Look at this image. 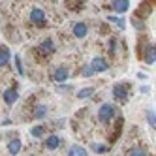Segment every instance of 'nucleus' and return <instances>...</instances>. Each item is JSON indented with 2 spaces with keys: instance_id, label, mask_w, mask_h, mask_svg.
<instances>
[{
  "instance_id": "obj_1",
  "label": "nucleus",
  "mask_w": 156,
  "mask_h": 156,
  "mask_svg": "<svg viewBox=\"0 0 156 156\" xmlns=\"http://www.w3.org/2000/svg\"><path fill=\"white\" fill-rule=\"evenodd\" d=\"M115 115H117V107L113 104H102L98 107V120L104 122V124H109Z\"/></svg>"
},
{
  "instance_id": "obj_2",
  "label": "nucleus",
  "mask_w": 156,
  "mask_h": 156,
  "mask_svg": "<svg viewBox=\"0 0 156 156\" xmlns=\"http://www.w3.org/2000/svg\"><path fill=\"white\" fill-rule=\"evenodd\" d=\"M88 64H90V68L94 70V73H104V72L109 70V62L104 57H94Z\"/></svg>"
},
{
  "instance_id": "obj_3",
  "label": "nucleus",
  "mask_w": 156,
  "mask_h": 156,
  "mask_svg": "<svg viewBox=\"0 0 156 156\" xmlns=\"http://www.w3.org/2000/svg\"><path fill=\"white\" fill-rule=\"evenodd\" d=\"M2 98H4V102H6L8 105H13L17 100H19V90H17V87L6 88V90L2 92Z\"/></svg>"
},
{
  "instance_id": "obj_4",
  "label": "nucleus",
  "mask_w": 156,
  "mask_h": 156,
  "mask_svg": "<svg viewBox=\"0 0 156 156\" xmlns=\"http://www.w3.org/2000/svg\"><path fill=\"white\" fill-rule=\"evenodd\" d=\"M45 21H47V17H45V12H43V9L34 8V9L30 12V23L41 27V25H45Z\"/></svg>"
},
{
  "instance_id": "obj_5",
  "label": "nucleus",
  "mask_w": 156,
  "mask_h": 156,
  "mask_svg": "<svg viewBox=\"0 0 156 156\" xmlns=\"http://www.w3.org/2000/svg\"><path fill=\"white\" fill-rule=\"evenodd\" d=\"M128 90H130V85L128 83H117L113 87V96L117 100H126L128 98Z\"/></svg>"
},
{
  "instance_id": "obj_6",
  "label": "nucleus",
  "mask_w": 156,
  "mask_h": 156,
  "mask_svg": "<svg viewBox=\"0 0 156 156\" xmlns=\"http://www.w3.org/2000/svg\"><path fill=\"white\" fill-rule=\"evenodd\" d=\"M38 51H40V55H43V57H49V55L55 53V41H53L51 38L43 40L40 45H38Z\"/></svg>"
},
{
  "instance_id": "obj_7",
  "label": "nucleus",
  "mask_w": 156,
  "mask_h": 156,
  "mask_svg": "<svg viewBox=\"0 0 156 156\" xmlns=\"http://www.w3.org/2000/svg\"><path fill=\"white\" fill-rule=\"evenodd\" d=\"M68 77H70V70L66 68V66H58V68L53 72V79L57 83H66Z\"/></svg>"
},
{
  "instance_id": "obj_8",
  "label": "nucleus",
  "mask_w": 156,
  "mask_h": 156,
  "mask_svg": "<svg viewBox=\"0 0 156 156\" xmlns=\"http://www.w3.org/2000/svg\"><path fill=\"white\" fill-rule=\"evenodd\" d=\"M47 113H49V107L45 105V104H40V105H36L34 107V111H32V119H36V120H43L47 117Z\"/></svg>"
},
{
  "instance_id": "obj_9",
  "label": "nucleus",
  "mask_w": 156,
  "mask_h": 156,
  "mask_svg": "<svg viewBox=\"0 0 156 156\" xmlns=\"http://www.w3.org/2000/svg\"><path fill=\"white\" fill-rule=\"evenodd\" d=\"M72 32H73V36H75V38L83 40V38L88 34V27H87L85 23H75V25L72 27Z\"/></svg>"
},
{
  "instance_id": "obj_10",
  "label": "nucleus",
  "mask_w": 156,
  "mask_h": 156,
  "mask_svg": "<svg viewBox=\"0 0 156 156\" xmlns=\"http://www.w3.org/2000/svg\"><path fill=\"white\" fill-rule=\"evenodd\" d=\"M111 6H113V9L117 13H126L130 9V0H113Z\"/></svg>"
},
{
  "instance_id": "obj_11",
  "label": "nucleus",
  "mask_w": 156,
  "mask_h": 156,
  "mask_svg": "<svg viewBox=\"0 0 156 156\" xmlns=\"http://www.w3.org/2000/svg\"><path fill=\"white\" fill-rule=\"evenodd\" d=\"M45 149L47 151H57L58 147H60V137L58 136H49V137H45Z\"/></svg>"
},
{
  "instance_id": "obj_12",
  "label": "nucleus",
  "mask_w": 156,
  "mask_h": 156,
  "mask_svg": "<svg viewBox=\"0 0 156 156\" xmlns=\"http://www.w3.org/2000/svg\"><path fill=\"white\" fill-rule=\"evenodd\" d=\"M145 62H147L149 66H152L156 62V47L154 45H147V49H145Z\"/></svg>"
},
{
  "instance_id": "obj_13",
  "label": "nucleus",
  "mask_w": 156,
  "mask_h": 156,
  "mask_svg": "<svg viewBox=\"0 0 156 156\" xmlns=\"http://www.w3.org/2000/svg\"><path fill=\"white\" fill-rule=\"evenodd\" d=\"M21 147H23L21 139H19V137H13L12 141L8 143V152H9V154H19V152H21Z\"/></svg>"
},
{
  "instance_id": "obj_14",
  "label": "nucleus",
  "mask_w": 156,
  "mask_h": 156,
  "mask_svg": "<svg viewBox=\"0 0 156 156\" xmlns=\"http://www.w3.org/2000/svg\"><path fill=\"white\" fill-rule=\"evenodd\" d=\"M9 58H12L9 49L8 47H0V68H6V66L9 64Z\"/></svg>"
},
{
  "instance_id": "obj_15",
  "label": "nucleus",
  "mask_w": 156,
  "mask_h": 156,
  "mask_svg": "<svg viewBox=\"0 0 156 156\" xmlns=\"http://www.w3.org/2000/svg\"><path fill=\"white\" fill-rule=\"evenodd\" d=\"M68 154L70 156H87L88 151L85 147H81V145H72V147L68 149Z\"/></svg>"
},
{
  "instance_id": "obj_16",
  "label": "nucleus",
  "mask_w": 156,
  "mask_h": 156,
  "mask_svg": "<svg viewBox=\"0 0 156 156\" xmlns=\"http://www.w3.org/2000/svg\"><path fill=\"white\" fill-rule=\"evenodd\" d=\"M107 21H111L113 25H117L120 30L126 28V19L124 17H119V15H107Z\"/></svg>"
},
{
  "instance_id": "obj_17",
  "label": "nucleus",
  "mask_w": 156,
  "mask_h": 156,
  "mask_svg": "<svg viewBox=\"0 0 156 156\" xmlns=\"http://www.w3.org/2000/svg\"><path fill=\"white\" fill-rule=\"evenodd\" d=\"M30 136H32V137H43V136H45V128H43L41 124L32 126V128H30Z\"/></svg>"
},
{
  "instance_id": "obj_18",
  "label": "nucleus",
  "mask_w": 156,
  "mask_h": 156,
  "mask_svg": "<svg viewBox=\"0 0 156 156\" xmlns=\"http://www.w3.org/2000/svg\"><path fill=\"white\" fill-rule=\"evenodd\" d=\"M94 94V88L92 87H85V88H81L79 92H77V98L79 100H87V98H90Z\"/></svg>"
},
{
  "instance_id": "obj_19",
  "label": "nucleus",
  "mask_w": 156,
  "mask_h": 156,
  "mask_svg": "<svg viewBox=\"0 0 156 156\" xmlns=\"http://www.w3.org/2000/svg\"><path fill=\"white\" fill-rule=\"evenodd\" d=\"M145 117H147V122H149V126H156V115H154V111L152 109H147L145 111Z\"/></svg>"
},
{
  "instance_id": "obj_20",
  "label": "nucleus",
  "mask_w": 156,
  "mask_h": 156,
  "mask_svg": "<svg viewBox=\"0 0 156 156\" xmlns=\"http://www.w3.org/2000/svg\"><path fill=\"white\" fill-rule=\"evenodd\" d=\"M92 151L98 152V154H105L109 151V147L107 145H100V143H92Z\"/></svg>"
},
{
  "instance_id": "obj_21",
  "label": "nucleus",
  "mask_w": 156,
  "mask_h": 156,
  "mask_svg": "<svg viewBox=\"0 0 156 156\" xmlns=\"http://www.w3.org/2000/svg\"><path fill=\"white\" fill-rule=\"evenodd\" d=\"M13 64H15V70L19 72V75H25V68H23V62H21V57H19V55L13 58Z\"/></svg>"
},
{
  "instance_id": "obj_22",
  "label": "nucleus",
  "mask_w": 156,
  "mask_h": 156,
  "mask_svg": "<svg viewBox=\"0 0 156 156\" xmlns=\"http://www.w3.org/2000/svg\"><path fill=\"white\" fill-rule=\"evenodd\" d=\"M94 75V70L90 68V64H85L81 68V77H92Z\"/></svg>"
},
{
  "instance_id": "obj_23",
  "label": "nucleus",
  "mask_w": 156,
  "mask_h": 156,
  "mask_svg": "<svg viewBox=\"0 0 156 156\" xmlns=\"http://www.w3.org/2000/svg\"><path fill=\"white\" fill-rule=\"evenodd\" d=\"M117 49H119V40H117V38H109V53L115 55Z\"/></svg>"
},
{
  "instance_id": "obj_24",
  "label": "nucleus",
  "mask_w": 156,
  "mask_h": 156,
  "mask_svg": "<svg viewBox=\"0 0 156 156\" xmlns=\"http://www.w3.org/2000/svg\"><path fill=\"white\" fill-rule=\"evenodd\" d=\"M126 154H130V156H145V154H147V151H143V149H137V147H133V149H130Z\"/></svg>"
},
{
  "instance_id": "obj_25",
  "label": "nucleus",
  "mask_w": 156,
  "mask_h": 156,
  "mask_svg": "<svg viewBox=\"0 0 156 156\" xmlns=\"http://www.w3.org/2000/svg\"><path fill=\"white\" fill-rule=\"evenodd\" d=\"M68 90H72V87H70V85H62V83H58V87H57V92H60V94H66Z\"/></svg>"
},
{
  "instance_id": "obj_26",
  "label": "nucleus",
  "mask_w": 156,
  "mask_h": 156,
  "mask_svg": "<svg viewBox=\"0 0 156 156\" xmlns=\"http://www.w3.org/2000/svg\"><path fill=\"white\" fill-rule=\"evenodd\" d=\"M133 27H136V28H139V30H143V28H145V25L141 23V21H137V17L133 19Z\"/></svg>"
},
{
  "instance_id": "obj_27",
  "label": "nucleus",
  "mask_w": 156,
  "mask_h": 156,
  "mask_svg": "<svg viewBox=\"0 0 156 156\" xmlns=\"http://www.w3.org/2000/svg\"><path fill=\"white\" fill-rule=\"evenodd\" d=\"M55 126H57V128H62V126H64V119H62V120H55Z\"/></svg>"
},
{
  "instance_id": "obj_28",
  "label": "nucleus",
  "mask_w": 156,
  "mask_h": 156,
  "mask_svg": "<svg viewBox=\"0 0 156 156\" xmlns=\"http://www.w3.org/2000/svg\"><path fill=\"white\" fill-rule=\"evenodd\" d=\"M2 124H4V126H9V124H12V120H9V119H4Z\"/></svg>"
},
{
  "instance_id": "obj_29",
  "label": "nucleus",
  "mask_w": 156,
  "mask_h": 156,
  "mask_svg": "<svg viewBox=\"0 0 156 156\" xmlns=\"http://www.w3.org/2000/svg\"><path fill=\"white\" fill-rule=\"evenodd\" d=\"M137 77H139L141 81H145V79H147V75H145V73H137Z\"/></svg>"
}]
</instances>
